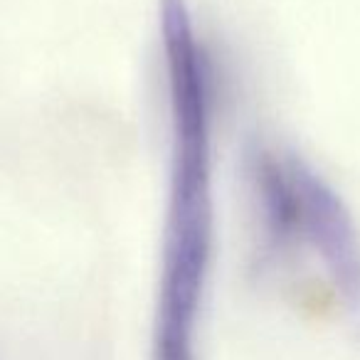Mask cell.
<instances>
[{
	"label": "cell",
	"instance_id": "7a4b0ae2",
	"mask_svg": "<svg viewBox=\"0 0 360 360\" xmlns=\"http://www.w3.org/2000/svg\"><path fill=\"white\" fill-rule=\"evenodd\" d=\"M252 175L269 245L276 252L309 247L350 314L360 319V235L343 198L296 153L262 150Z\"/></svg>",
	"mask_w": 360,
	"mask_h": 360
},
{
	"label": "cell",
	"instance_id": "6da1fadb",
	"mask_svg": "<svg viewBox=\"0 0 360 360\" xmlns=\"http://www.w3.org/2000/svg\"><path fill=\"white\" fill-rule=\"evenodd\" d=\"M170 111V180L150 360H198L215 247L212 70L188 0H160Z\"/></svg>",
	"mask_w": 360,
	"mask_h": 360
}]
</instances>
